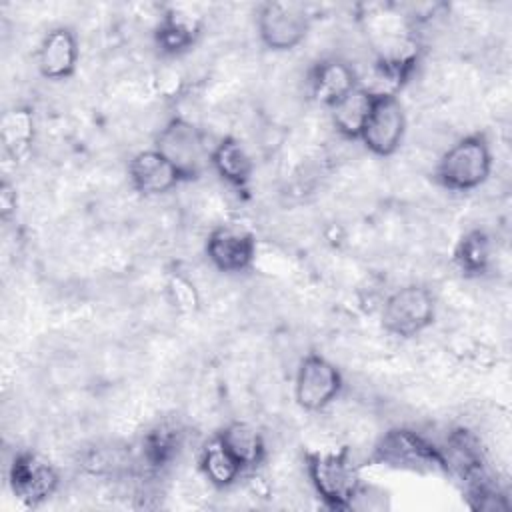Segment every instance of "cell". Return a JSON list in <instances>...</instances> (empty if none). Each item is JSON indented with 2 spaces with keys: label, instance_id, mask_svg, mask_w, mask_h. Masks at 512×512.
Returning <instances> with one entry per match:
<instances>
[{
  "label": "cell",
  "instance_id": "1",
  "mask_svg": "<svg viewBox=\"0 0 512 512\" xmlns=\"http://www.w3.org/2000/svg\"><path fill=\"white\" fill-rule=\"evenodd\" d=\"M492 150L482 134H468L442 152L434 176L454 192H468L484 184L492 172Z\"/></svg>",
  "mask_w": 512,
  "mask_h": 512
},
{
  "label": "cell",
  "instance_id": "2",
  "mask_svg": "<svg viewBox=\"0 0 512 512\" xmlns=\"http://www.w3.org/2000/svg\"><path fill=\"white\" fill-rule=\"evenodd\" d=\"M308 478L322 498V502L332 510L352 508L354 496L358 492L360 474L352 462L346 448L342 450H320L306 456Z\"/></svg>",
  "mask_w": 512,
  "mask_h": 512
},
{
  "label": "cell",
  "instance_id": "3",
  "mask_svg": "<svg viewBox=\"0 0 512 512\" xmlns=\"http://www.w3.org/2000/svg\"><path fill=\"white\" fill-rule=\"evenodd\" d=\"M372 462L418 474L448 472L440 446L410 428H392L374 446Z\"/></svg>",
  "mask_w": 512,
  "mask_h": 512
},
{
  "label": "cell",
  "instance_id": "4",
  "mask_svg": "<svg viewBox=\"0 0 512 512\" xmlns=\"http://www.w3.org/2000/svg\"><path fill=\"white\" fill-rule=\"evenodd\" d=\"M158 150L178 172L182 180H196L210 164V152L204 132L182 116L170 118L154 138Z\"/></svg>",
  "mask_w": 512,
  "mask_h": 512
},
{
  "label": "cell",
  "instance_id": "5",
  "mask_svg": "<svg viewBox=\"0 0 512 512\" xmlns=\"http://www.w3.org/2000/svg\"><path fill=\"white\" fill-rule=\"evenodd\" d=\"M436 316V300L432 292L420 284L396 288L382 306V326L386 332L410 338L426 330Z\"/></svg>",
  "mask_w": 512,
  "mask_h": 512
},
{
  "label": "cell",
  "instance_id": "6",
  "mask_svg": "<svg viewBox=\"0 0 512 512\" xmlns=\"http://www.w3.org/2000/svg\"><path fill=\"white\" fill-rule=\"evenodd\" d=\"M310 12L300 2H266L256 16L262 44L274 52H286L304 42L310 30Z\"/></svg>",
  "mask_w": 512,
  "mask_h": 512
},
{
  "label": "cell",
  "instance_id": "7",
  "mask_svg": "<svg viewBox=\"0 0 512 512\" xmlns=\"http://www.w3.org/2000/svg\"><path fill=\"white\" fill-rule=\"evenodd\" d=\"M342 386V374L328 358L308 354L296 368L294 398L300 408L320 412L340 396Z\"/></svg>",
  "mask_w": 512,
  "mask_h": 512
},
{
  "label": "cell",
  "instance_id": "8",
  "mask_svg": "<svg viewBox=\"0 0 512 512\" xmlns=\"http://www.w3.org/2000/svg\"><path fill=\"white\" fill-rule=\"evenodd\" d=\"M406 112L396 94L382 92L374 96L370 116L362 128V144L376 156H392L406 136Z\"/></svg>",
  "mask_w": 512,
  "mask_h": 512
},
{
  "label": "cell",
  "instance_id": "9",
  "mask_svg": "<svg viewBox=\"0 0 512 512\" xmlns=\"http://www.w3.org/2000/svg\"><path fill=\"white\" fill-rule=\"evenodd\" d=\"M56 468L34 452H20L8 468V484L16 500L26 506H38L58 488Z\"/></svg>",
  "mask_w": 512,
  "mask_h": 512
},
{
  "label": "cell",
  "instance_id": "10",
  "mask_svg": "<svg viewBox=\"0 0 512 512\" xmlns=\"http://www.w3.org/2000/svg\"><path fill=\"white\" fill-rule=\"evenodd\" d=\"M206 256L210 264L220 272H244L254 264L256 238L252 232L240 226H216L206 238Z\"/></svg>",
  "mask_w": 512,
  "mask_h": 512
},
{
  "label": "cell",
  "instance_id": "11",
  "mask_svg": "<svg viewBox=\"0 0 512 512\" xmlns=\"http://www.w3.org/2000/svg\"><path fill=\"white\" fill-rule=\"evenodd\" d=\"M78 38L68 26L50 28L36 52L38 72L48 80H66L78 66Z\"/></svg>",
  "mask_w": 512,
  "mask_h": 512
},
{
  "label": "cell",
  "instance_id": "12",
  "mask_svg": "<svg viewBox=\"0 0 512 512\" xmlns=\"http://www.w3.org/2000/svg\"><path fill=\"white\" fill-rule=\"evenodd\" d=\"M128 178L132 188L144 196L166 194L182 182L174 166L154 148L132 156L128 164Z\"/></svg>",
  "mask_w": 512,
  "mask_h": 512
},
{
  "label": "cell",
  "instance_id": "13",
  "mask_svg": "<svg viewBox=\"0 0 512 512\" xmlns=\"http://www.w3.org/2000/svg\"><path fill=\"white\" fill-rule=\"evenodd\" d=\"M358 86V76L342 58H324L310 72L312 96L328 108Z\"/></svg>",
  "mask_w": 512,
  "mask_h": 512
},
{
  "label": "cell",
  "instance_id": "14",
  "mask_svg": "<svg viewBox=\"0 0 512 512\" xmlns=\"http://www.w3.org/2000/svg\"><path fill=\"white\" fill-rule=\"evenodd\" d=\"M374 92L356 86L346 96H342L338 102L330 106V116L336 132L348 140H356L362 134V128L370 116L372 104H374Z\"/></svg>",
  "mask_w": 512,
  "mask_h": 512
},
{
  "label": "cell",
  "instance_id": "15",
  "mask_svg": "<svg viewBox=\"0 0 512 512\" xmlns=\"http://www.w3.org/2000/svg\"><path fill=\"white\" fill-rule=\"evenodd\" d=\"M218 440L226 446V450L236 458L242 470L256 468L266 456V444L256 426L244 420L228 422L220 432Z\"/></svg>",
  "mask_w": 512,
  "mask_h": 512
},
{
  "label": "cell",
  "instance_id": "16",
  "mask_svg": "<svg viewBox=\"0 0 512 512\" xmlns=\"http://www.w3.org/2000/svg\"><path fill=\"white\" fill-rule=\"evenodd\" d=\"M210 166L228 184L242 188L250 182L254 162L244 144L232 136L222 138L210 152Z\"/></svg>",
  "mask_w": 512,
  "mask_h": 512
},
{
  "label": "cell",
  "instance_id": "17",
  "mask_svg": "<svg viewBox=\"0 0 512 512\" xmlns=\"http://www.w3.org/2000/svg\"><path fill=\"white\" fill-rule=\"evenodd\" d=\"M202 30L200 16L188 14L184 10H168L158 24L156 42L168 54H180L198 40Z\"/></svg>",
  "mask_w": 512,
  "mask_h": 512
},
{
  "label": "cell",
  "instance_id": "18",
  "mask_svg": "<svg viewBox=\"0 0 512 512\" xmlns=\"http://www.w3.org/2000/svg\"><path fill=\"white\" fill-rule=\"evenodd\" d=\"M200 468L206 480L216 488H226L238 480L244 472L236 458L226 450V446L214 436L200 452Z\"/></svg>",
  "mask_w": 512,
  "mask_h": 512
},
{
  "label": "cell",
  "instance_id": "19",
  "mask_svg": "<svg viewBox=\"0 0 512 512\" xmlns=\"http://www.w3.org/2000/svg\"><path fill=\"white\" fill-rule=\"evenodd\" d=\"M454 262L466 276H482L492 262V240L482 230L466 232L454 250Z\"/></svg>",
  "mask_w": 512,
  "mask_h": 512
},
{
  "label": "cell",
  "instance_id": "20",
  "mask_svg": "<svg viewBox=\"0 0 512 512\" xmlns=\"http://www.w3.org/2000/svg\"><path fill=\"white\" fill-rule=\"evenodd\" d=\"M2 144L4 150L12 158H20L28 152L32 136H34V120L30 110L26 108H14L8 110L2 118Z\"/></svg>",
  "mask_w": 512,
  "mask_h": 512
},
{
  "label": "cell",
  "instance_id": "21",
  "mask_svg": "<svg viewBox=\"0 0 512 512\" xmlns=\"http://www.w3.org/2000/svg\"><path fill=\"white\" fill-rule=\"evenodd\" d=\"M180 446H182V432L176 426L162 424L146 436L144 456L150 462V466L160 468L174 458Z\"/></svg>",
  "mask_w": 512,
  "mask_h": 512
},
{
  "label": "cell",
  "instance_id": "22",
  "mask_svg": "<svg viewBox=\"0 0 512 512\" xmlns=\"http://www.w3.org/2000/svg\"><path fill=\"white\" fill-rule=\"evenodd\" d=\"M168 296L170 302L180 310V312H192L198 308V292L194 284L184 278V276H172L168 282Z\"/></svg>",
  "mask_w": 512,
  "mask_h": 512
},
{
  "label": "cell",
  "instance_id": "23",
  "mask_svg": "<svg viewBox=\"0 0 512 512\" xmlns=\"http://www.w3.org/2000/svg\"><path fill=\"white\" fill-rule=\"evenodd\" d=\"M18 206V196H16V188L8 182H2L0 186V214L4 220H8Z\"/></svg>",
  "mask_w": 512,
  "mask_h": 512
}]
</instances>
